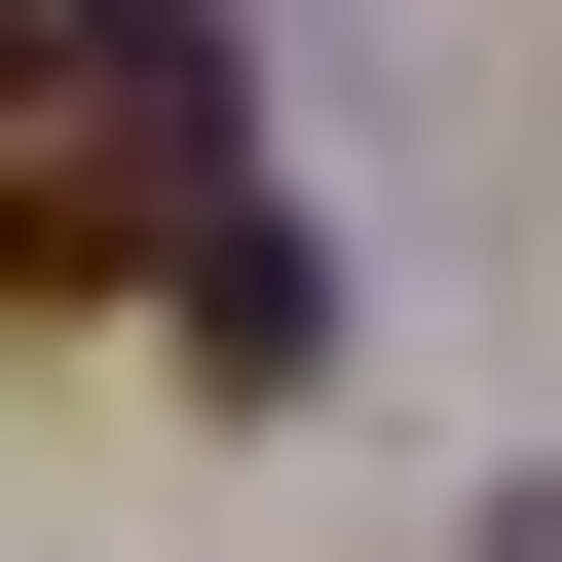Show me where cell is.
<instances>
[{"mask_svg": "<svg viewBox=\"0 0 562 562\" xmlns=\"http://www.w3.org/2000/svg\"><path fill=\"white\" fill-rule=\"evenodd\" d=\"M0 76H38V0H0Z\"/></svg>", "mask_w": 562, "mask_h": 562, "instance_id": "cell-2", "label": "cell"}, {"mask_svg": "<svg viewBox=\"0 0 562 562\" xmlns=\"http://www.w3.org/2000/svg\"><path fill=\"white\" fill-rule=\"evenodd\" d=\"M338 301H301V225H262V188H188V375H301Z\"/></svg>", "mask_w": 562, "mask_h": 562, "instance_id": "cell-1", "label": "cell"}]
</instances>
